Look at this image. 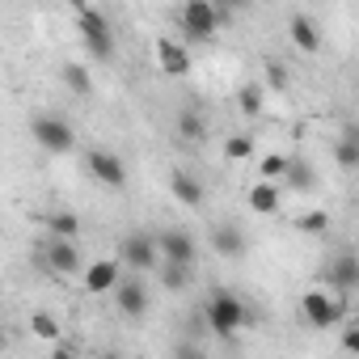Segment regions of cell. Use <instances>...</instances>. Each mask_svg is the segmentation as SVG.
Segmentation results:
<instances>
[{
	"mask_svg": "<svg viewBox=\"0 0 359 359\" xmlns=\"http://www.w3.org/2000/svg\"><path fill=\"white\" fill-rule=\"evenodd\" d=\"M60 81H64L68 93H76V97H89V93H93V76H89L85 64H64V68H60Z\"/></svg>",
	"mask_w": 359,
	"mask_h": 359,
	"instance_id": "24",
	"label": "cell"
},
{
	"mask_svg": "<svg viewBox=\"0 0 359 359\" xmlns=\"http://www.w3.org/2000/svg\"><path fill=\"white\" fill-rule=\"evenodd\" d=\"M321 279L330 283V292H334V296H346V292H355V287H359V254H351V250L334 254V258L325 262Z\"/></svg>",
	"mask_w": 359,
	"mask_h": 359,
	"instance_id": "9",
	"label": "cell"
},
{
	"mask_svg": "<svg viewBox=\"0 0 359 359\" xmlns=\"http://www.w3.org/2000/svg\"><path fill=\"white\" fill-rule=\"evenodd\" d=\"M30 334L34 338H43V342H51V346H60V338H64V330H60V321L51 317V313H30Z\"/></svg>",
	"mask_w": 359,
	"mask_h": 359,
	"instance_id": "26",
	"label": "cell"
},
{
	"mask_svg": "<svg viewBox=\"0 0 359 359\" xmlns=\"http://www.w3.org/2000/svg\"><path fill=\"white\" fill-rule=\"evenodd\" d=\"M152 55H156V64H161L165 76H187L191 72V51L177 43V39H169V34H161L152 43Z\"/></svg>",
	"mask_w": 359,
	"mask_h": 359,
	"instance_id": "13",
	"label": "cell"
},
{
	"mask_svg": "<svg viewBox=\"0 0 359 359\" xmlns=\"http://www.w3.org/2000/svg\"><path fill=\"white\" fill-rule=\"evenodd\" d=\"M262 106H266V85H262V81H245V85L237 89V110H241L245 118H258Z\"/></svg>",
	"mask_w": 359,
	"mask_h": 359,
	"instance_id": "21",
	"label": "cell"
},
{
	"mask_svg": "<svg viewBox=\"0 0 359 359\" xmlns=\"http://www.w3.org/2000/svg\"><path fill=\"white\" fill-rule=\"evenodd\" d=\"M51 359H76V351H72V346H64V342H60V346H51Z\"/></svg>",
	"mask_w": 359,
	"mask_h": 359,
	"instance_id": "32",
	"label": "cell"
},
{
	"mask_svg": "<svg viewBox=\"0 0 359 359\" xmlns=\"http://www.w3.org/2000/svg\"><path fill=\"white\" fill-rule=\"evenodd\" d=\"M283 182H287L292 191L309 195V191H317V173H313V165H309V161H296V156H292V169H287Z\"/></svg>",
	"mask_w": 359,
	"mask_h": 359,
	"instance_id": "25",
	"label": "cell"
},
{
	"mask_svg": "<svg viewBox=\"0 0 359 359\" xmlns=\"http://www.w3.org/2000/svg\"><path fill=\"white\" fill-rule=\"evenodd\" d=\"M148 304H152L148 283H144L140 275H123V283L114 287V309H118L127 321H140V317L148 313Z\"/></svg>",
	"mask_w": 359,
	"mask_h": 359,
	"instance_id": "8",
	"label": "cell"
},
{
	"mask_svg": "<svg viewBox=\"0 0 359 359\" xmlns=\"http://www.w3.org/2000/svg\"><path fill=\"white\" fill-rule=\"evenodd\" d=\"M338 342H342V351H346V355H355V359H359V325H346Z\"/></svg>",
	"mask_w": 359,
	"mask_h": 359,
	"instance_id": "31",
	"label": "cell"
},
{
	"mask_svg": "<svg viewBox=\"0 0 359 359\" xmlns=\"http://www.w3.org/2000/svg\"><path fill=\"white\" fill-rule=\"evenodd\" d=\"M224 22H229V9L216 5V0H187V5L177 9V26H182L187 39H195V43L216 39V30H220Z\"/></svg>",
	"mask_w": 359,
	"mask_h": 359,
	"instance_id": "3",
	"label": "cell"
},
{
	"mask_svg": "<svg viewBox=\"0 0 359 359\" xmlns=\"http://www.w3.org/2000/svg\"><path fill=\"white\" fill-rule=\"evenodd\" d=\"M300 313H304V321H309L313 330H334V325L342 321L346 304H342V296H334V292L309 287V292L300 296Z\"/></svg>",
	"mask_w": 359,
	"mask_h": 359,
	"instance_id": "6",
	"label": "cell"
},
{
	"mask_svg": "<svg viewBox=\"0 0 359 359\" xmlns=\"http://www.w3.org/2000/svg\"><path fill=\"white\" fill-rule=\"evenodd\" d=\"M30 135H34V144H39L43 152H51V156H68V152L76 148V131H72V123L60 118V114H39V118L30 123Z\"/></svg>",
	"mask_w": 359,
	"mask_h": 359,
	"instance_id": "4",
	"label": "cell"
},
{
	"mask_svg": "<svg viewBox=\"0 0 359 359\" xmlns=\"http://www.w3.org/2000/svg\"><path fill=\"white\" fill-rule=\"evenodd\" d=\"M173 127H177V135H182L187 144H199V140H208V118H203V110H199V106L177 110Z\"/></svg>",
	"mask_w": 359,
	"mask_h": 359,
	"instance_id": "17",
	"label": "cell"
},
{
	"mask_svg": "<svg viewBox=\"0 0 359 359\" xmlns=\"http://www.w3.org/2000/svg\"><path fill=\"white\" fill-rule=\"evenodd\" d=\"M296 229L309 233V237H321V233H330V216L325 212H304V216H296Z\"/></svg>",
	"mask_w": 359,
	"mask_h": 359,
	"instance_id": "29",
	"label": "cell"
},
{
	"mask_svg": "<svg viewBox=\"0 0 359 359\" xmlns=\"http://www.w3.org/2000/svg\"><path fill=\"white\" fill-rule=\"evenodd\" d=\"M72 13H76V30H81L85 51H89L97 64H110V60H114V30H110L106 13L93 9V5H85V0H76Z\"/></svg>",
	"mask_w": 359,
	"mask_h": 359,
	"instance_id": "1",
	"label": "cell"
},
{
	"mask_svg": "<svg viewBox=\"0 0 359 359\" xmlns=\"http://www.w3.org/2000/svg\"><path fill=\"white\" fill-rule=\"evenodd\" d=\"M43 224H47V233L51 237H60V241H76V233H81V220H76V212H47L43 216Z\"/></svg>",
	"mask_w": 359,
	"mask_h": 359,
	"instance_id": "22",
	"label": "cell"
},
{
	"mask_svg": "<svg viewBox=\"0 0 359 359\" xmlns=\"http://www.w3.org/2000/svg\"><path fill=\"white\" fill-rule=\"evenodd\" d=\"M169 195L182 203V208H203V199H208L203 182H199L191 169H169Z\"/></svg>",
	"mask_w": 359,
	"mask_h": 359,
	"instance_id": "15",
	"label": "cell"
},
{
	"mask_svg": "<svg viewBox=\"0 0 359 359\" xmlns=\"http://www.w3.org/2000/svg\"><path fill=\"white\" fill-rule=\"evenodd\" d=\"M85 169H89L93 182H102V187H110V191H123V187H127V165H123V156L110 152V148H89Z\"/></svg>",
	"mask_w": 359,
	"mask_h": 359,
	"instance_id": "7",
	"label": "cell"
},
{
	"mask_svg": "<svg viewBox=\"0 0 359 359\" xmlns=\"http://www.w3.org/2000/svg\"><path fill=\"white\" fill-rule=\"evenodd\" d=\"M334 161H338V169L359 173V127H346V131L334 140Z\"/></svg>",
	"mask_w": 359,
	"mask_h": 359,
	"instance_id": "18",
	"label": "cell"
},
{
	"mask_svg": "<svg viewBox=\"0 0 359 359\" xmlns=\"http://www.w3.org/2000/svg\"><path fill=\"white\" fill-rule=\"evenodd\" d=\"M208 245H212L220 258H229V262H241V258H245V233L233 229V224H216L212 237H208Z\"/></svg>",
	"mask_w": 359,
	"mask_h": 359,
	"instance_id": "16",
	"label": "cell"
},
{
	"mask_svg": "<svg viewBox=\"0 0 359 359\" xmlns=\"http://www.w3.org/2000/svg\"><path fill=\"white\" fill-rule=\"evenodd\" d=\"M43 266L51 275H85V262H81L76 241H60V237H51L43 245Z\"/></svg>",
	"mask_w": 359,
	"mask_h": 359,
	"instance_id": "10",
	"label": "cell"
},
{
	"mask_svg": "<svg viewBox=\"0 0 359 359\" xmlns=\"http://www.w3.org/2000/svg\"><path fill=\"white\" fill-rule=\"evenodd\" d=\"M245 203H250L254 216H275L279 212V187L275 182H254L250 195H245Z\"/></svg>",
	"mask_w": 359,
	"mask_h": 359,
	"instance_id": "19",
	"label": "cell"
},
{
	"mask_svg": "<svg viewBox=\"0 0 359 359\" xmlns=\"http://www.w3.org/2000/svg\"><path fill=\"white\" fill-rule=\"evenodd\" d=\"M203 321H208V330L216 334V338H233L237 330H245V321H250V309H245V300L237 296V292H212L208 300H203Z\"/></svg>",
	"mask_w": 359,
	"mask_h": 359,
	"instance_id": "2",
	"label": "cell"
},
{
	"mask_svg": "<svg viewBox=\"0 0 359 359\" xmlns=\"http://www.w3.org/2000/svg\"><path fill=\"white\" fill-rule=\"evenodd\" d=\"M156 241H161V258H165V262L195 266V258H199V241H195L187 229H165V233H156Z\"/></svg>",
	"mask_w": 359,
	"mask_h": 359,
	"instance_id": "11",
	"label": "cell"
},
{
	"mask_svg": "<svg viewBox=\"0 0 359 359\" xmlns=\"http://www.w3.org/2000/svg\"><path fill=\"white\" fill-rule=\"evenodd\" d=\"M118 262L127 266V271H135V275H144V271H161V241L152 237V233H127L123 241H118Z\"/></svg>",
	"mask_w": 359,
	"mask_h": 359,
	"instance_id": "5",
	"label": "cell"
},
{
	"mask_svg": "<svg viewBox=\"0 0 359 359\" xmlns=\"http://www.w3.org/2000/svg\"><path fill=\"white\" fill-rule=\"evenodd\" d=\"M262 85H266L271 93H287V89H292V72H287V64H279V60H266Z\"/></svg>",
	"mask_w": 359,
	"mask_h": 359,
	"instance_id": "27",
	"label": "cell"
},
{
	"mask_svg": "<svg viewBox=\"0 0 359 359\" xmlns=\"http://www.w3.org/2000/svg\"><path fill=\"white\" fill-rule=\"evenodd\" d=\"M97 359H123V355H118V351H106V355H97Z\"/></svg>",
	"mask_w": 359,
	"mask_h": 359,
	"instance_id": "33",
	"label": "cell"
},
{
	"mask_svg": "<svg viewBox=\"0 0 359 359\" xmlns=\"http://www.w3.org/2000/svg\"><path fill=\"white\" fill-rule=\"evenodd\" d=\"M161 287L169 292V296H177V292H187L191 283H195V266H177V262H161Z\"/></svg>",
	"mask_w": 359,
	"mask_h": 359,
	"instance_id": "20",
	"label": "cell"
},
{
	"mask_svg": "<svg viewBox=\"0 0 359 359\" xmlns=\"http://www.w3.org/2000/svg\"><path fill=\"white\" fill-rule=\"evenodd\" d=\"M287 169H292V156L287 152H266L262 161H258V182H283L287 177Z\"/></svg>",
	"mask_w": 359,
	"mask_h": 359,
	"instance_id": "23",
	"label": "cell"
},
{
	"mask_svg": "<svg viewBox=\"0 0 359 359\" xmlns=\"http://www.w3.org/2000/svg\"><path fill=\"white\" fill-rule=\"evenodd\" d=\"M224 156H229V161H237V165H241V161H250V156H254V135H245V131L229 135V140H224Z\"/></svg>",
	"mask_w": 359,
	"mask_h": 359,
	"instance_id": "28",
	"label": "cell"
},
{
	"mask_svg": "<svg viewBox=\"0 0 359 359\" xmlns=\"http://www.w3.org/2000/svg\"><path fill=\"white\" fill-rule=\"evenodd\" d=\"M81 283H85V292H89V296L114 292V287L123 283V262H118V258H97V262H89V266H85Z\"/></svg>",
	"mask_w": 359,
	"mask_h": 359,
	"instance_id": "12",
	"label": "cell"
},
{
	"mask_svg": "<svg viewBox=\"0 0 359 359\" xmlns=\"http://www.w3.org/2000/svg\"><path fill=\"white\" fill-rule=\"evenodd\" d=\"M287 39H292V47L304 51V55H317V51H321V26H317L313 13H304V9H296V13L287 18Z\"/></svg>",
	"mask_w": 359,
	"mask_h": 359,
	"instance_id": "14",
	"label": "cell"
},
{
	"mask_svg": "<svg viewBox=\"0 0 359 359\" xmlns=\"http://www.w3.org/2000/svg\"><path fill=\"white\" fill-rule=\"evenodd\" d=\"M173 359H208V351H203L195 338H177V342H173Z\"/></svg>",
	"mask_w": 359,
	"mask_h": 359,
	"instance_id": "30",
	"label": "cell"
}]
</instances>
